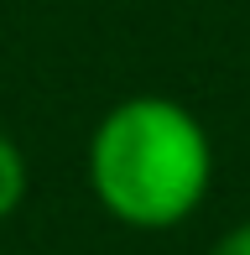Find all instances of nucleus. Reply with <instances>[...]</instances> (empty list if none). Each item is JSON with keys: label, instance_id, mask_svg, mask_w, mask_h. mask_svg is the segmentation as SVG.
Returning a JSON list of instances; mask_svg holds the SVG:
<instances>
[{"label": "nucleus", "instance_id": "f257e3e1", "mask_svg": "<svg viewBox=\"0 0 250 255\" xmlns=\"http://www.w3.org/2000/svg\"><path fill=\"white\" fill-rule=\"evenodd\" d=\"M214 182L203 120L167 94H130L89 135V188L125 229H177L198 214Z\"/></svg>", "mask_w": 250, "mask_h": 255}, {"label": "nucleus", "instance_id": "7ed1b4c3", "mask_svg": "<svg viewBox=\"0 0 250 255\" xmlns=\"http://www.w3.org/2000/svg\"><path fill=\"white\" fill-rule=\"evenodd\" d=\"M209 255H250V219H245V224H235V229H224V235L214 240Z\"/></svg>", "mask_w": 250, "mask_h": 255}, {"label": "nucleus", "instance_id": "f03ea898", "mask_svg": "<svg viewBox=\"0 0 250 255\" xmlns=\"http://www.w3.org/2000/svg\"><path fill=\"white\" fill-rule=\"evenodd\" d=\"M26 198V156H21V146L10 141L5 130H0V219H10Z\"/></svg>", "mask_w": 250, "mask_h": 255}]
</instances>
